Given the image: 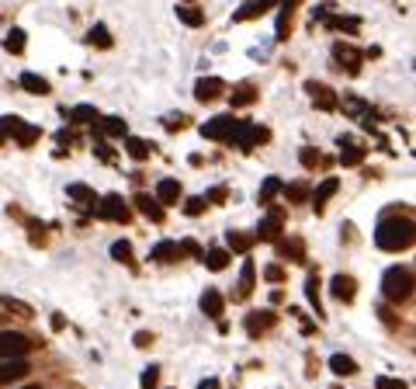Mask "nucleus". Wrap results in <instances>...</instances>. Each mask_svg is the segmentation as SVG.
I'll return each instance as SVG.
<instances>
[{
    "label": "nucleus",
    "instance_id": "f257e3e1",
    "mask_svg": "<svg viewBox=\"0 0 416 389\" xmlns=\"http://www.w3.org/2000/svg\"><path fill=\"white\" fill-rule=\"evenodd\" d=\"M374 244L381 251H406L413 244V222L403 216H385L374 226Z\"/></svg>",
    "mask_w": 416,
    "mask_h": 389
},
{
    "label": "nucleus",
    "instance_id": "f03ea898",
    "mask_svg": "<svg viewBox=\"0 0 416 389\" xmlns=\"http://www.w3.org/2000/svg\"><path fill=\"white\" fill-rule=\"evenodd\" d=\"M381 292H385L389 303H403V299H410V296H413V271L403 268V264L389 268V271L381 275Z\"/></svg>",
    "mask_w": 416,
    "mask_h": 389
},
{
    "label": "nucleus",
    "instance_id": "7ed1b4c3",
    "mask_svg": "<svg viewBox=\"0 0 416 389\" xmlns=\"http://www.w3.org/2000/svg\"><path fill=\"white\" fill-rule=\"evenodd\" d=\"M267 139H271V132L264 129V126H250V122H236V129L229 136V143H236L240 150H253V146H260Z\"/></svg>",
    "mask_w": 416,
    "mask_h": 389
},
{
    "label": "nucleus",
    "instance_id": "20e7f679",
    "mask_svg": "<svg viewBox=\"0 0 416 389\" xmlns=\"http://www.w3.org/2000/svg\"><path fill=\"white\" fill-rule=\"evenodd\" d=\"M94 213L101 219H111V222H128V216H132V209H128V202H125L122 195H104Z\"/></svg>",
    "mask_w": 416,
    "mask_h": 389
},
{
    "label": "nucleus",
    "instance_id": "39448f33",
    "mask_svg": "<svg viewBox=\"0 0 416 389\" xmlns=\"http://www.w3.org/2000/svg\"><path fill=\"white\" fill-rule=\"evenodd\" d=\"M236 122H240V119H233V115H215V119H208L205 126H202V136H205V139H215V143H229Z\"/></svg>",
    "mask_w": 416,
    "mask_h": 389
},
{
    "label": "nucleus",
    "instance_id": "423d86ee",
    "mask_svg": "<svg viewBox=\"0 0 416 389\" xmlns=\"http://www.w3.org/2000/svg\"><path fill=\"white\" fill-rule=\"evenodd\" d=\"M32 347V341L18 330H0V358H18Z\"/></svg>",
    "mask_w": 416,
    "mask_h": 389
},
{
    "label": "nucleus",
    "instance_id": "0eeeda50",
    "mask_svg": "<svg viewBox=\"0 0 416 389\" xmlns=\"http://www.w3.org/2000/svg\"><path fill=\"white\" fill-rule=\"evenodd\" d=\"M281 226H285V213H281V209H271V213L264 216V222L257 226V237H260V240H278V237H281Z\"/></svg>",
    "mask_w": 416,
    "mask_h": 389
},
{
    "label": "nucleus",
    "instance_id": "6e6552de",
    "mask_svg": "<svg viewBox=\"0 0 416 389\" xmlns=\"http://www.w3.org/2000/svg\"><path fill=\"white\" fill-rule=\"evenodd\" d=\"M25 372H28V361H21V354L18 358H0V386L21 379Z\"/></svg>",
    "mask_w": 416,
    "mask_h": 389
},
{
    "label": "nucleus",
    "instance_id": "1a4fd4ad",
    "mask_svg": "<svg viewBox=\"0 0 416 389\" xmlns=\"http://www.w3.org/2000/svg\"><path fill=\"white\" fill-rule=\"evenodd\" d=\"M243 327H247L250 337H264V330L274 327V313H250L247 320H243Z\"/></svg>",
    "mask_w": 416,
    "mask_h": 389
},
{
    "label": "nucleus",
    "instance_id": "9d476101",
    "mask_svg": "<svg viewBox=\"0 0 416 389\" xmlns=\"http://www.w3.org/2000/svg\"><path fill=\"white\" fill-rule=\"evenodd\" d=\"M222 90H226V84H222L219 77H202V80L195 84V97H198V101L205 104V101H215V97H219Z\"/></svg>",
    "mask_w": 416,
    "mask_h": 389
},
{
    "label": "nucleus",
    "instance_id": "9b49d317",
    "mask_svg": "<svg viewBox=\"0 0 416 389\" xmlns=\"http://www.w3.org/2000/svg\"><path fill=\"white\" fill-rule=\"evenodd\" d=\"M330 292L340 299V303H350V299L357 296V282H354L350 275H336V278H333V285H330Z\"/></svg>",
    "mask_w": 416,
    "mask_h": 389
},
{
    "label": "nucleus",
    "instance_id": "f8f14e48",
    "mask_svg": "<svg viewBox=\"0 0 416 389\" xmlns=\"http://www.w3.org/2000/svg\"><path fill=\"white\" fill-rule=\"evenodd\" d=\"M274 4H281V0H250V4H243L236 14H233V21H250V18H260L264 11H271Z\"/></svg>",
    "mask_w": 416,
    "mask_h": 389
},
{
    "label": "nucleus",
    "instance_id": "ddd939ff",
    "mask_svg": "<svg viewBox=\"0 0 416 389\" xmlns=\"http://www.w3.org/2000/svg\"><path fill=\"white\" fill-rule=\"evenodd\" d=\"M336 188H340V181H336V177H326V181L312 191V209H316V213H323V209H326V202L336 195Z\"/></svg>",
    "mask_w": 416,
    "mask_h": 389
},
{
    "label": "nucleus",
    "instance_id": "4468645a",
    "mask_svg": "<svg viewBox=\"0 0 416 389\" xmlns=\"http://www.w3.org/2000/svg\"><path fill=\"white\" fill-rule=\"evenodd\" d=\"M157 202H160V205H173V202H181V181L164 177V181L157 184Z\"/></svg>",
    "mask_w": 416,
    "mask_h": 389
},
{
    "label": "nucleus",
    "instance_id": "2eb2a0df",
    "mask_svg": "<svg viewBox=\"0 0 416 389\" xmlns=\"http://www.w3.org/2000/svg\"><path fill=\"white\" fill-rule=\"evenodd\" d=\"M333 56H336V63H340L347 73H357V70H361V52H357V49L336 45V49H333Z\"/></svg>",
    "mask_w": 416,
    "mask_h": 389
},
{
    "label": "nucleus",
    "instance_id": "dca6fc26",
    "mask_svg": "<svg viewBox=\"0 0 416 389\" xmlns=\"http://www.w3.org/2000/svg\"><path fill=\"white\" fill-rule=\"evenodd\" d=\"M135 209L146 219H153V222H164V205L153 195H135Z\"/></svg>",
    "mask_w": 416,
    "mask_h": 389
},
{
    "label": "nucleus",
    "instance_id": "f3484780",
    "mask_svg": "<svg viewBox=\"0 0 416 389\" xmlns=\"http://www.w3.org/2000/svg\"><path fill=\"white\" fill-rule=\"evenodd\" d=\"M278 254H281L285 261L302 264V261H305V244H302L298 237H291V240H278Z\"/></svg>",
    "mask_w": 416,
    "mask_h": 389
},
{
    "label": "nucleus",
    "instance_id": "a211bd4d",
    "mask_svg": "<svg viewBox=\"0 0 416 389\" xmlns=\"http://www.w3.org/2000/svg\"><path fill=\"white\" fill-rule=\"evenodd\" d=\"M340 146H343V153H340V164H343V167H357V164L365 160V150L354 146L350 136H340Z\"/></svg>",
    "mask_w": 416,
    "mask_h": 389
},
{
    "label": "nucleus",
    "instance_id": "6ab92c4d",
    "mask_svg": "<svg viewBox=\"0 0 416 389\" xmlns=\"http://www.w3.org/2000/svg\"><path fill=\"white\" fill-rule=\"evenodd\" d=\"M94 136H125V122L122 119H115V115H108V119H94Z\"/></svg>",
    "mask_w": 416,
    "mask_h": 389
},
{
    "label": "nucleus",
    "instance_id": "aec40b11",
    "mask_svg": "<svg viewBox=\"0 0 416 389\" xmlns=\"http://www.w3.org/2000/svg\"><path fill=\"white\" fill-rule=\"evenodd\" d=\"M208 271H226L229 268V251L226 247H208V254H202Z\"/></svg>",
    "mask_w": 416,
    "mask_h": 389
},
{
    "label": "nucleus",
    "instance_id": "412c9836",
    "mask_svg": "<svg viewBox=\"0 0 416 389\" xmlns=\"http://www.w3.org/2000/svg\"><path fill=\"white\" fill-rule=\"evenodd\" d=\"M202 313L208 320H222V296H219V289H208L202 296Z\"/></svg>",
    "mask_w": 416,
    "mask_h": 389
},
{
    "label": "nucleus",
    "instance_id": "4be33fe9",
    "mask_svg": "<svg viewBox=\"0 0 416 389\" xmlns=\"http://www.w3.org/2000/svg\"><path fill=\"white\" fill-rule=\"evenodd\" d=\"M149 258L160 261V264H170V261L181 258V244H173V240H164V244H157V247L149 251Z\"/></svg>",
    "mask_w": 416,
    "mask_h": 389
},
{
    "label": "nucleus",
    "instance_id": "5701e85b",
    "mask_svg": "<svg viewBox=\"0 0 416 389\" xmlns=\"http://www.w3.org/2000/svg\"><path fill=\"white\" fill-rule=\"evenodd\" d=\"M309 87V94H312V101L323 108V112H333L336 108V97H333V90L330 87H323V84H305Z\"/></svg>",
    "mask_w": 416,
    "mask_h": 389
},
{
    "label": "nucleus",
    "instance_id": "b1692460",
    "mask_svg": "<svg viewBox=\"0 0 416 389\" xmlns=\"http://www.w3.org/2000/svg\"><path fill=\"white\" fill-rule=\"evenodd\" d=\"M253 282H257V268H253V261H243V271H240V289H236V296H250L253 292Z\"/></svg>",
    "mask_w": 416,
    "mask_h": 389
},
{
    "label": "nucleus",
    "instance_id": "393cba45",
    "mask_svg": "<svg viewBox=\"0 0 416 389\" xmlns=\"http://www.w3.org/2000/svg\"><path fill=\"white\" fill-rule=\"evenodd\" d=\"M229 101H233V108H247V104H253V101H257V87H253V84H240L236 90H233V97H229Z\"/></svg>",
    "mask_w": 416,
    "mask_h": 389
},
{
    "label": "nucleus",
    "instance_id": "a878e982",
    "mask_svg": "<svg viewBox=\"0 0 416 389\" xmlns=\"http://www.w3.org/2000/svg\"><path fill=\"white\" fill-rule=\"evenodd\" d=\"M125 153L132 160H146L149 157V143L146 139H135V136H125Z\"/></svg>",
    "mask_w": 416,
    "mask_h": 389
},
{
    "label": "nucleus",
    "instance_id": "bb28decb",
    "mask_svg": "<svg viewBox=\"0 0 416 389\" xmlns=\"http://www.w3.org/2000/svg\"><path fill=\"white\" fill-rule=\"evenodd\" d=\"M330 369L336 372V376H354V372H357V361H354L350 354H333Z\"/></svg>",
    "mask_w": 416,
    "mask_h": 389
},
{
    "label": "nucleus",
    "instance_id": "cd10ccee",
    "mask_svg": "<svg viewBox=\"0 0 416 389\" xmlns=\"http://www.w3.org/2000/svg\"><path fill=\"white\" fill-rule=\"evenodd\" d=\"M177 18H181L184 25H191V28L205 25V14H202L198 7H191V4H181V7H177Z\"/></svg>",
    "mask_w": 416,
    "mask_h": 389
},
{
    "label": "nucleus",
    "instance_id": "c85d7f7f",
    "mask_svg": "<svg viewBox=\"0 0 416 389\" xmlns=\"http://www.w3.org/2000/svg\"><path fill=\"white\" fill-rule=\"evenodd\" d=\"M21 87H25L28 94H49V80L39 77V73H21Z\"/></svg>",
    "mask_w": 416,
    "mask_h": 389
},
{
    "label": "nucleus",
    "instance_id": "c756f323",
    "mask_svg": "<svg viewBox=\"0 0 416 389\" xmlns=\"http://www.w3.org/2000/svg\"><path fill=\"white\" fill-rule=\"evenodd\" d=\"M295 4H298V0H285V4H281V14H278V39H281V42L288 39V18H291V11H295Z\"/></svg>",
    "mask_w": 416,
    "mask_h": 389
},
{
    "label": "nucleus",
    "instance_id": "7c9ffc66",
    "mask_svg": "<svg viewBox=\"0 0 416 389\" xmlns=\"http://www.w3.org/2000/svg\"><path fill=\"white\" fill-rule=\"evenodd\" d=\"M87 42L97 45V49H111V35H108V28H104V25H94V28L87 32Z\"/></svg>",
    "mask_w": 416,
    "mask_h": 389
},
{
    "label": "nucleus",
    "instance_id": "2f4dec72",
    "mask_svg": "<svg viewBox=\"0 0 416 389\" xmlns=\"http://www.w3.org/2000/svg\"><path fill=\"white\" fill-rule=\"evenodd\" d=\"M226 244L233 247V251H240V254H247L250 244H253V237H247V233H240V229H229V237H226Z\"/></svg>",
    "mask_w": 416,
    "mask_h": 389
},
{
    "label": "nucleus",
    "instance_id": "473e14b6",
    "mask_svg": "<svg viewBox=\"0 0 416 389\" xmlns=\"http://www.w3.org/2000/svg\"><path fill=\"white\" fill-rule=\"evenodd\" d=\"M66 119H70V122H94V119H97V108H90V104H77V108L66 112Z\"/></svg>",
    "mask_w": 416,
    "mask_h": 389
},
{
    "label": "nucleus",
    "instance_id": "72a5a7b5",
    "mask_svg": "<svg viewBox=\"0 0 416 389\" xmlns=\"http://www.w3.org/2000/svg\"><path fill=\"white\" fill-rule=\"evenodd\" d=\"M4 49H7V52H14V56H18V52H25V32H21V28H11V32H7V39H4Z\"/></svg>",
    "mask_w": 416,
    "mask_h": 389
},
{
    "label": "nucleus",
    "instance_id": "f704fd0d",
    "mask_svg": "<svg viewBox=\"0 0 416 389\" xmlns=\"http://www.w3.org/2000/svg\"><path fill=\"white\" fill-rule=\"evenodd\" d=\"M39 136H42V129H35V126H25V122H21V126H18V132H14L18 146H32Z\"/></svg>",
    "mask_w": 416,
    "mask_h": 389
},
{
    "label": "nucleus",
    "instance_id": "c9c22d12",
    "mask_svg": "<svg viewBox=\"0 0 416 389\" xmlns=\"http://www.w3.org/2000/svg\"><path fill=\"white\" fill-rule=\"evenodd\" d=\"M281 191V181L278 177H267L264 184H260V205H267V202H274V195Z\"/></svg>",
    "mask_w": 416,
    "mask_h": 389
},
{
    "label": "nucleus",
    "instance_id": "e433bc0d",
    "mask_svg": "<svg viewBox=\"0 0 416 389\" xmlns=\"http://www.w3.org/2000/svg\"><path fill=\"white\" fill-rule=\"evenodd\" d=\"M70 198L73 202H80V205H94L97 198H94V191L87 188V184H70Z\"/></svg>",
    "mask_w": 416,
    "mask_h": 389
},
{
    "label": "nucleus",
    "instance_id": "4c0bfd02",
    "mask_svg": "<svg viewBox=\"0 0 416 389\" xmlns=\"http://www.w3.org/2000/svg\"><path fill=\"white\" fill-rule=\"evenodd\" d=\"M111 258L122 261V264H132V244H128V240H118V244H111Z\"/></svg>",
    "mask_w": 416,
    "mask_h": 389
},
{
    "label": "nucleus",
    "instance_id": "58836bf2",
    "mask_svg": "<svg viewBox=\"0 0 416 389\" xmlns=\"http://www.w3.org/2000/svg\"><path fill=\"white\" fill-rule=\"evenodd\" d=\"M18 126H21V119H18V115H4V119H0V139L14 136V132H18Z\"/></svg>",
    "mask_w": 416,
    "mask_h": 389
},
{
    "label": "nucleus",
    "instance_id": "ea45409f",
    "mask_svg": "<svg viewBox=\"0 0 416 389\" xmlns=\"http://www.w3.org/2000/svg\"><path fill=\"white\" fill-rule=\"evenodd\" d=\"M298 160H302V167H316V164L323 160V153H319V150H312V146H305V150L298 153Z\"/></svg>",
    "mask_w": 416,
    "mask_h": 389
},
{
    "label": "nucleus",
    "instance_id": "a19ab883",
    "mask_svg": "<svg viewBox=\"0 0 416 389\" xmlns=\"http://www.w3.org/2000/svg\"><path fill=\"white\" fill-rule=\"evenodd\" d=\"M357 18H330V28H340V32H357Z\"/></svg>",
    "mask_w": 416,
    "mask_h": 389
},
{
    "label": "nucleus",
    "instance_id": "79ce46f5",
    "mask_svg": "<svg viewBox=\"0 0 416 389\" xmlns=\"http://www.w3.org/2000/svg\"><path fill=\"white\" fill-rule=\"evenodd\" d=\"M139 383H142V389H157V383H160V369H157V365H149V369L142 372V379H139Z\"/></svg>",
    "mask_w": 416,
    "mask_h": 389
},
{
    "label": "nucleus",
    "instance_id": "37998d69",
    "mask_svg": "<svg viewBox=\"0 0 416 389\" xmlns=\"http://www.w3.org/2000/svg\"><path fill=\"white\" fill-rule=\"evenodd\" d=\"M374 389H410L403 379H392V376H378L374 379Z\"/></svg>",
    "mask_w": 416,
    "mask_h": 389
},
{
    "label": "nucleus",
    "instance_id": "c03bdc74",
    "mask_svg": "<svg viewBox=\"0 0 416 389\" xmlns=\"http://www.w3.org/2000/svg\"><path fill=\"white\" fill-rule=\"evenodd\" d=\"M205 205H208V198H188V202H184V213H188V216H202Z\"/></svg>",
    "mask_w": 416,
    "mask_h": 389
},
{
    "label": "nucleus",
    "instance_id": "a18cd8bd",
    "mask_svg": "<svg viewBox=\"0 0 416 389\" xmlns=\"http://www.w3.org/2000/svg\"><path fill=\"white\" fill-rule=\"evenodd\" d=\"M264 278H267L271 285H281V282H285V271H281L278 264H267V268H264Z\"/></svg>",
    "mask_w": 416,
    "mask_h": 389
},
{
    "label": "nucleus",
    "instance_id": "49530a36",
    "mask_svg": "<svg viewBox=\"0 0 416 389\" xmlns=\"http://www.w3.org/2000/svg\"><path fill=\"white\" fill-rule=\"evenodd\" d=\"M305 296H309V303H312V309H316V313L323 316V309H319V296H316V275H312V278L305 282Z\"/></svg>",
    "mask_w": 416,
    "mask_h": 389
},
{
    "label": "nucleus",
    "instance_id": "de8ad7c7",
    "mask_svg": "<svg viewBox=\"0 0 416 389\" xmlns=\"http://www.w3.org/2000/svg\"><path fill=\"white\" fill-rule=\"evenodd\" d=\"M285 195H288L291 202H305L309 188H305V184H288V188H285Z\"/></svg>",
    "mask_w": 416,
    "mask_h": 389
},
{
    "label": "nucleus",
    "instance_id": "09e8293b",
    "mask_svg": "<svg viewBox=\"0 0 416 389\" xmlns=\"http://www.w3.org/2000/svg\"><path fill=\"white\" fill-rule=\"evenodd\" d=\"M164 126H166L170 132H173V129H184V126H188V119H184V115H170V119H166Z\"/></svg>",
    "mask_w": 416,
    "mask_h": 389
},
{
    "label": "nucleus",
    "instance_id": "8fccbe9b",
    "mask_svg": "<svg viewBox=\"0 0 416 389\" xmlns=\"http://www.w3.org/2000/svg\"><path fill=\"white\" fill-rule=\"evenodd\" d=\"M153 345V334H135V347H149Z\"/></svg>",
    "mask_w": 416,
    "mask_h": 389
},
{
    "label": "nucleus",
    "instance_id": "3c124183",
    "mask_svg": "<svg viewBox=\"0 0 416 389\" xmlns=\"http://www.w3.org/2000/svg\"><path fill=\"white\" fill-rule=\"evenodd\" d=\"M94 153H97V157H101V160H111V150H108V146H104V143H97V146H94Z\"/></svg>",
    "mask_w": 416,
    "mask_h": 389
},
{
    "label": "nucleus",
    "instance_id": "603ef678",
    "mask_svg": "<svg viewBox=\"0 0 416 389\" xmlns=\"http://www.w3.org/2000/svg\"><path fill=\"white\" fill-rule=\"evenodd\" d=\"M66 327V316L63 313H52V330H63Z\"/></svg>",
    "mask_w": 416,
    "mask_h": 389
},
{
    "label": "nucleus",
    "instance_id": "864d4df0",
    "mask_svg": "<svg viewBox=\"0 0 416 389\" xmlns=\"http://www.w3.org/2000/svg\"><path fill=\"white\" fill-rule=\"evenodd\" d=\"M208 198H212V202H222V198H226V188H212Z\"/></svg>",
    "mask_w": 416,
    "mask_h": 389
},
{
    "label": "nucleus",
    "instance_id": "5fc2aeb1",
    "mask_svg": "<svg viewBox=\"0 0 416 389\" xmlns=\"http://www.w3.org/2000/svg\"><path fill=\"white\" fill-rule=\"evenodd\" d=\"M198 389H222V383H219V379H202V386Z\"/></svg>",
    "mask_w": 416,
    "mask_h": 389
},
{
    "label": "nucleus",
    "instance_id": "6e6d98bb",
    "mask_svg": "<svg viewBox=\"0 0 416 389\" xmlns=\"http://www.w3.org/2000/svg\"><path fill=\"white\" fill-rule=\"evenodd\" d=\"M28 389H39V386H28Z\"/></svg>",
    "mask_w": 416,
    "mask_h": 389
}]
</instances>
